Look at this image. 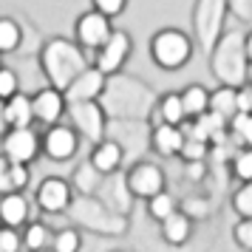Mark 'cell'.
<instances>
[{"instance_id": "35", "label": "cell", "mask_w": 252, "mask_h": 252, "mask_svg": "<svg viewBox=\"0 0 252 252\" xmlns=\"http://www.w3.org/2000/svg\"><path fill=\"white\" fill-rule=\"evenodd\" d=\"M182 213H184V216H190L193 221H198V218H210L213 207H210V201H207V198L190 195V198H184V201H182Z\"/></svg>"}, {"instance_id": "38", "label": "cell", "mask_w": 252, "mask_h": 252, "mask_svg": "<svg viewBox=\"0 0 252 252\" xmlns=\"http://www.w3.org/2000/svg\"><path fill=\"white\" fill-rule=\"evenodd\" d=\"M207 150H210V142L195 139V136H187V145H184V150H182V159L184 161H204Z\"/></svg>"}, {"instance_id": "7", "label": "cell", "mask_w": 252, "mask_h": 252, "mask_svg": "<svg viewBox=\"0 0 252 252\" xmlns=\"http://www.w3.org/2000/svg\"><path fill=\"white\" fill-rule=\"evenodd\" d=\"M125 182H127L130 195L139 198V201H150V198H156L159 193L167 190V176H164V170H161L156 161H148V159L133 161L125 173Z\"/></svg>"}, {"instance_id": "22", "label": "cell", "mask_w": 252, "mask_h": 252, "mask_svg": "<svg viewBox=\"0 0 252 252\" xmlns=\"http://www.w3.org/2000/svg\"><path fill=\"white\" fill-rule=\"evenodd\" d=\"M193 218L184 216L182 210L176 213V216H170L167 221H161L159 224V232H161V241L167 244V247H184V244H190V238H193Z\"/></svg>"}, {"instance_id": "21", "label": "cell", "mask_w": 252, "mask_h": 252, "mask_svg": "<svg viewBox=\"0 0 252 252\" xmlns=\"http://www.w3.org/2000/svg\"><path fill=\"white\" fill-rule=\"evenodd\" d=\"M32 182V170L29 164H14L12 159H6L0 153V195L9 193H23Z\"/></svg>"}, {"instance_id": "43", "label": "cell", "mask_w": 252, "mask_h": 252, "mask_svg": "<svg viewBox=\"0 0 252 252\" xmlns=\"http://www.w3.org/2000/svg\"><path fill=\"white\" fill-rule=\"evenodd\" d=\"M108 252H133V250H108Z\"/></svg>"}, {"instance_id": "15", "label": "cell", "mask_w": 252, "mask_h": 252, "mask_svg": "<svg viewBox=\"0 0 252 252\" xmlns=\"http://www.w3.org/2000/svg\"><path fill=\"white\" fill-rule=\"evenodd\" d=\"M105 85H108V77L96 65H91L71 82V88L65 91V99L68 102H99L105 94Z\"/></svg>"}, {"instance_id": "3", "label": "cell", "mask_w": 252, "mask_h": 252, "mask_svg": "<svg viewBox=\"0 0 252 252\" xmlns=\"http://www.w3.org/2000/svg\"><path fill=\"white\" fill-rule=\"evenodd\" d=\"M210 68L218 85L229 88H244L247 85V71H250V57H247V34L241 32H224V37L210 51Z\"/></svg>"}, {"instance_id": "28", "label": "cell", "mask_w": 252, "mask_h": 252, "mask_svg": "<svg viewBox=\"0 0 252 252\" xmlns=\"http://www.w3.org/2000/svg\"><path fill=\"white\" fill-rule=\"evenodd\" d=\"M145 207H148V216L153 218L156 224H161V221H167L170 216H176V213L182 210V201H179L170 190H164V193H159L156 198L145 201Z\"/></svg>"}, {"instance_id": "11", "label": "cell", "mask_w": 252, "mask_h": 252, "mask_svg": "<svg viewBox=\"0 0 252 252\" xmlns=\"http://www.w3.org/2000/svg\"><path fill=\"white\" fill-rule=\"evenodd\" d=\"M80 133L68 122H60L43 130V156L51 161H71L80 153Z\"/></svg>"}, {"instance_id": "34", "label": "cell", "mask_w": 252, "mask_h": 252, "mask_svg": "<svg viewBox=\"0 0 252 252\" xmlns=\"http://www.w3.org/2000/svg\"><path fill=\"white\" fill-rule=\"evenodd\" d=\"M17 94H20V77H17V71L3 65V68H0V99L9 102Z\"/></svg>"}, {"instance_id": "1", "label": "cell", "mask_w": 252, "mask_h": 252, "mask_svg": "<svg viewBox=\"0 0 252 252\" xmlns=\"http://www.w3.org/2000/svg\"><path fill=\"white\" fill-rule=\"evenodd\" d=\"M102 111L108 114V119H139V122H148L156 105H159V96L150 91L142 80H133V77H108V85H105L102 99Z\"/></svg>"}, {"instance_id": "13", "label": "cell", "mask_w": 252, "mask_h": 252, "mask_svg": "<svg viewBox=\"0 0 252 252\" xmlns=\"http://www.w3.org/2000/svg\"><path fill=\"white\" fill-rule=\"evenodd\" d=\"M32 105H34V119L37 125L43 127H54L63 122V116L68 114V99L65 94L51 88V85H40L32 94Z\"/></svg>"}, {"instance_id": "40", "label": "cell", "mask_w": 252, "mask_h": 252, "mask_svg": "<svg viewBox=\"0 0 252 252\" xmlns=\"http://www.w3.org/2000/svg\"><path fill=\"white\" fill-rule=\"evenodd\" d=\"M238 114H252V80L238 88Z\"/></svg>"}, {"instance_id": "6", "label": "cell", "mask_w": 252, "mask_h": 252, "mask_svg": "<svg viewBox=\"0 0 252 252\" xmlns=\"http://www.w3.org/2000/svg\"><path fill=\"white\" fill-rule=\"evenodd\" d=\"M68 125L80 133V139H88L94 145H99L108 136V114L102 111L99 102H68Z\"/></svg>"}, {"instance_id": "20", "label": "cell", "mask_w": 252, "mask_h": 252, "mask_svg": "<svg viewBox=\"0 0 252 252\" xmlns=\"http://www.w3.org/2000/svg\"><path fill=\"white\" fill-rule=\"evenodd\" d=\"M156 119H159V125H176V127L187 125L190 119H187V111H184V105H182V94L179 91L161 94L159 105H156V111L150 116V122L156 125Z\"/></svg>"}, {"instance_id": "25", "label": "cell", "mask_w": 252, "mask_h": 252, "mask_svg": "<svg viewBox=\"0 0 252 252\" xmlns=\"http://www.w3.org/2000/svg\"><path fill=\"white\" fill-rule=\"evenodd\" d=\"M182 105L184 111H187V119L193 122V119H201L204 114H210V94L204 85H198V82H193V85H187V88H182Z\"/></svg>"}, {"instance_id": "18", "label": "cell", "mask_w": 252, "mask_h": 252, "mask_svg": "<svg viewBox=\"0 0 252 252\" xmlns=\"http://www.w3.org/2000/svg\"><path fill=\"white\" fill-rule=\"evenodd\" d=\"M125 159H127L125 150L119 148L114 139H102V142H99V145H94L91 153H88V161H91L102 176H116V173L122 170Z\"/></svg>"}, {"instance_id": "23", "label": "cell", "mask_w": 252, "mask_h": 252, "mask_svg": "<svg viewBox=\"0 0 252 252\" xmlns=\"http://www.w3.org/2000/svg\"><path fill=\"white\" fill-rule=\"evenodd\" d=\"M54 232H57V229L51 227L48 221L32 218V221L23 227V250L26 252H51Z\"/></svg>"}, {"instance_id": "9", "label": "cell", "mask_w": 252, "mask_h": 252, "mask_svg": "<svg viewBox=\"0 0 252 252\" xmlns=\"http://www.w3.org/2000/svg\"><path fill=\"white\" fill-rule=\"evenodd\" d=\"M224 9H227V0H198L195 3V37L210 51L224 37Z\"/></svg>"}, {"instance_id": "16", "label": "cell", "mask_w": 252, "mask_h": 252, "mask_svg": "<svg viewBox=\"0 0 252 252\" xmlns=\"http://www.w3.org/2000/svg\"><path fill=\"white\" fill-rule=\"evenodd\" d=\"M150 150L159 153L161 159H173V156H182L184 145H187V133L184 127L176 125H150Z\"/></svg>"}, {"instance_id": "44", "label": "cell", "mask_w": 252, "mask_h": 252, "mask_svg": "<svg viewBox=\"0 0 252 252\" xmlns=\"http://www.w3.org/2000/svg\"><path fill=\"white\" fill-rule=\"evenodd\" d=\"M0 68H3V65H0Z\"/></svg>"}, {"instance_id": "17", "label": "cell", "mask_w": 252, "mask_h": 252, "mask_svg": "<svg viewBox=\"0 0 252 252\" xmlns=\"http://www.w3.org/2000/svg\"><path fill=\"white\" fill-rule=\"evenodd\" d=\"M96 198H99L105 207H111L114 213H119V216H125V218H130V210H133V201H136V198L130 195V190H127L125 176H122V179L108 176L102 182V187H99Z\"/></svg>"}, {"instance_id": "26", "label": "cell", "mask_w": 252, "mask_h": 252, "mask_svg": "<svg viewBox=\"0 0 252 252\" xmlns=\"http://www.w3.org/2000/svg\"><path fill=\"white\" fill-rule=\"evenodd\" d=\"M105 179H108V176H102V173H99V170L91 164V161L85 159L80 167L74 170V176H71V184H74L77 195H96Z\"/></svg>"}, {"instance_id": "32", "label": "cell", "mask_w": 252, "mask_h": 252, "mask_svg": "<svg viewBox=\"0 0 252 252\" xmlns=\"http://www.w3.org/2000/svg\"><path fill=\"white\" fill-rule=\"evenodd\" d=\"M229 136L238 148H252V114H238L229 119Z\"/></svg>"}, {"instance_id": "14", "label": "cell", "mask_w": 252, "mask_h": 252, "mask_svg": "<svg viewBox=\"0 0 252 252\" xmlns=\"http://www.w3.org/2000/svg\"><path fill=\"white\" fill-rule=\"evenodd\" d=\"M114 32L116 29L111 26V20H108L105 14L94 12V9L80 14V20L74 26V37H77V43H80L85 51H99V48L111 40Z\"/></svg>"}, {"instance_id": "39", "label": "cell", "mask_w": 252, "mask_h": 252, "mask_svg": "<svg viewBox=\"0 0 252 252\" xmlns=\"http://www.w3.org/2000/svg\"><path fill=\"white\" fill-rule=\"evenodd\" d=\"M91 3H94V12L105 14L108 20L119 17V14L127 9V0H91Z\"/></svg>"}, {"instance_id": "31", "label": "cell", "mask_w": 252, "mask_h": 252, "mask_svg": "<svg viewBox=\"0 0 252 252\" xmlns=\"http://www.w3.org/2000/svg\"><path fill=\"white\" fill-rule=\"evenodd\" d=\"M229 173L238 179L241 184L252 182V148H238L229 159Z\"/></svg>"}, {"instance_id": "19", "label": "cell", "mask_w": 252, "mask_h": 252, "mask_svg": "<svg viewBox=\"0 0 252 252\" xmlns=\"http://www.w3.org/2000/svg\"><path fill=\"white\" fill-rule=\"evenodd\" d=\"M29 221H32V207L23 193L0 195V227L23 229Z\"/></svg>"}, {"instance_id": "8", "label": "cell", "mask_w": 252, "mask_h": 252, "mask_svg": "<svg viewBox=\"0 0 252 252\" xmlns=\"http://www.w3.org/2000/svg\"><path fill=\"white\" fill-rule=\"evenodd\" d=\"M77 190L71 179L65 176H46L43 182L37 184V193H34V204L46 213V216H68L71 204L77 198Z\"/></svg>"}, {"instance_id": "10", "label": "cell", "mask_w": 252, "mask_h": 252, "mask_svg": "<svg viewBox=\"0 0 252 252\" xmlns=\"http://www.w3.org/2000/svg\"><path fill=\"white\" fill-rule=\"evenodd\" d=\"M0 153L14 164H32L43 153V136L34 127H12L0 139Z\"/></svg>"}, {"instance_id": "5", "label": "cell", "mask_w": 252, "mask_h": 252, "mask_svg": "<svg viewBox=\"0 0 252 252\" xmlns=\"http://www.w3.org/2000/svg\"><path fill=\"white\" fill-rule=\"evenodd\" d=\"M150 57L161 71H182L193 60V40L179 29H161L150 37Z\"/></svg>"}, {"instance_id": "2", "label": "cell", "mask_w": 252, "mask_h": 252, "mask_svg": "<svg viewBox=\"0 0 252 252\" xmlns=\"http://www.w3.org/2000/svg\"><path fill=\"white\" fill-rule=\"evenodd\" d=\"M94 63H88L85 57V48L80 43H71V40H48L46 46L40 48V68L46 74V80L51 88L57 91H68L71 82L80 77L85 68H91Z\"/></svg>"}, {"instance_id": "27", "label": "cell", "mask_w": 252, "mask_h": 252, "mask_svg": "<svg viewBox=\"0 0 252 252\" xmlns=\"http://www.w3.org/2000/svg\"><path fill=\"white\" fill-rule=\"evenodd\" d=\"M210 114L221 116V119H232L238 116V88L229 85H218L216 91L210 94Z\"/></svg>"}, {"instance_id": "33", "label": "cell", "mask_w": 252, "mask_h": 252, "mask_svg": "<svg viewBox=\"0 0 252 252\" xmlns=\"http://www.w3.org/2000/svg\"><path fill=\"white\" fill-rule=\"evenodd\" d=\"M229 204H232V210H235V216L238 218H252V182L241 184L238 190L232 193Z\"/></svg>"}, {"instance_id": "30", "label": "cell", "mask_w": 252, "mask_h": 252, "mask_svg": "<svg viewBox=\"0 0 252 252\" xmlns=\"http://www.w3.org/2000/svg\"><path fill=\"white\" fill-rule=\"evenodd\" d=\"M82 244H85V238H82V229L77 227H60L57 232H54V244H51V252H82Z\"/></svg>"}, {"instance_id": "41", "label": "cell", "mask_w": 252, "mask_h": 252, "mask_svg": "<svg viewBox=\"0 0 252 252\" xmlns=\"http://www.w3.org/2000/svg\"><path fill=\"white\" fill-rule=\"evenodd\" d=\"M9 130H12V127H9V119H6V102L0 99V139L6 136Z\"/></svg>"}, {"instance_id": "36", "label": "cell", "mask_w": 252, "mask_h": 252, "mask_svg": "<svg viewBox=\"0 0 252 252\" xmlns=\"http://www.w3.org/2000/svg\"><path fill=\"white\" fill-rule=\"evenodd\" d=\"M0 252H26L23 250V229L0 227Z\"/></svg>"}, {"instance_id": "29", "label": "cell", "mask_w": 252, "mask_h": 252, "mask_svg": "<svg viewBox=\"0 0 252 252\" xmlns=\"http://www.w3.org/2000/svg\"><path fill=\"white\" fill-rule=\"evenodd\" d=\"M23 43V29L12 17H0V54H14Z\"/></svg>"}, {"instance_id": "37", "label": "cell", "mask_w": 252, "mask_h": 252, "mask_svg": "<svg viewBox=\"0 0 252 252\" xmlns=\"http://www.w3.org/2000/svg\"><path fill=\"white\" fill-rule=\"evenodd\" d=\"M232 241L244 252H252V218H238V224L232 227Z\"/></svg>"}, {"instance_id": "12", "label": "cell", "mask_w": 252, "mask_h": 252, "mask_svg": "<svg viewBox=\"0 0 252 252\" xmlns=\"http://www.w3.org/2000/svg\"><path fill=\"white\" fill-rule=\"evenodd\" d=\"M130 51H133V40H130V34L122 32V29H116L114 34H111V40L96 51L94 65L102 71L105 77H116V74H122L127 57H130Z\"/></svg>"}, {"instance_id": "4", "label": "cell", "mask_w": 252, "mask_h": 252, "mask_svg": "<svg viewBox=\"0 0 252 252\" xmlns=\"http://www.w3.org/2000/svg\"><path fill=\"white\" fill-rule=\"evenodd\" d=\"M68 218L71 227H82L94 235H102V238H111V235L116 238V235L127 232V218L114 213L111 207H105L96 195H77L68 210Z\"/></svg>"}, {"instance_id": "42", "label": "cell", "mask_w": 252, "mask_h": 252, "mask_svg": "<svg viewBox=\"0 0 252 252\" xmlns=\"http://www.w3.org/2000/svg\"><path fill=\"white\" fill-rule=\"evenodd\" d=\"M247 57H250V65H252V32L247 34Z\"/></svg>"}, {"instance_id": "24", "label": "cell", "mask_w": 252, "mask_h": 252, "mask_svg": "<svg viewBox=\"0 0 252 252\" xmlns=\"http://www.w3.org/2000/svg\"><path fill=\"white\" fill-rule=\"evenodd\" d=\"M6 119H9V127H34V105H32V96L29 94H17L6 102Z\"/></svg>"}]
</instances>
